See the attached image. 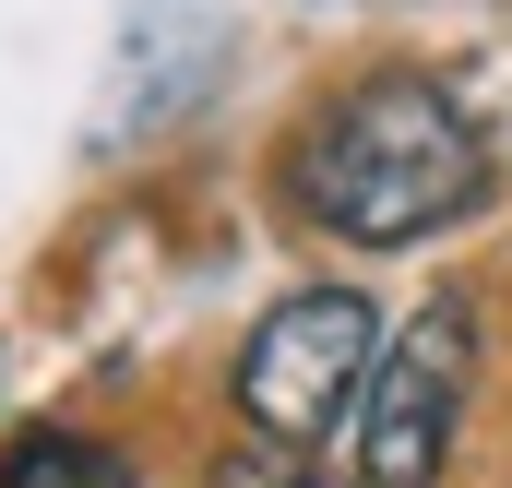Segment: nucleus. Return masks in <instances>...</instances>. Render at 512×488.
I'll return each instance as SVG.
<instances>
[{"instance_id":"1","label":"nucleus","mask_w":512,"mask_h":488,"mask_svg":"<svg viewBox=\"0 0 512 488\" xmlns=\"http://www.w3.org/2000/svg\"><path fill=\"white\" fill-rule=\"evenodd\" d=\"M274 191H286L298 227H322L346 250H417V239H441L453 215L489 203V131H477V108L453 84L382 72V84L322 96L310 120L286 131Z\"/></svg>"},{"instance_id":"2","label":"nucleus","mask_w":512,"mask_h":488,"mask_svg":"<svg viewBox=\"0 0 512 488\" xmlns=\"http://www.w3.org/2000/svg\"><path fill=\"white\" fill-rule=\"evenodd\" d=\"M370 369H382L370 286H298L286 310H262L251 346H239V417H251L262 441L310 453V441H334V429L358 417Z\"/></svg>"},{"instance_id":"3","label":"nucleus","mask_w":512,"mask_h":488,"mask_svg":"<svg viewBox=\"0 0 512 488\" xmlns=\"http://www.w3.org/2000/svg\"><path fill=\"white\" fill-rule=\"evenodd\" d=\"M465 381H477V310L465 298H429L382 346L358 417H346V477L358 488H441L453 429H465Z\"/></svg>"},{"instance_id":"4","label":"nucleus","mask_w":512,"mask_h":488,"mask_svg":"<svg viewBox=\"0 0 512 488\" xmlns=\"http://www.w3.org/2000/svg\"><path fill=\"white\" fill-rule=\"evenodd\" d=\"M0 488H131V465L108 441H72V429H36L0 453Z\"/></svg>"},{"instance_id":"5","label":"nucleus","mask_w":512,"mask_h":488,"mask_svg":"<svg viewBox=\"0 0 512 488\" xmlns=\"http://www.w3.org/2000/svg\"><path fill=\"white\" fill-rule=\"evenodd\" d=\"M227 488H358V477H298V465H227Z\"/></svg>"}]
</instances>
